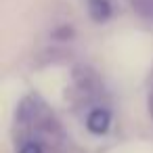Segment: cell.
I'll return each mask as SVG.
<instances>
[{
    "mask_svg": "<svg viewBox=\"0 0 153 153\" xmlns=\"http://www.w3.org/2000/svg\"><path fill=\"white\" fill-rule=\"evenodd\" d=\"M132 9L143 17H153V0H132Z\"/></svg>",
    "mask_w": 153,
    "mask_h": 153,
    "instance_id": "obj_3",
    "label": "cell"
},
{
    "mask_svg": "<svg viewBox=\"0 0 153 153\" xmlns=\"http://www.w3.org/2000/svg\"><path fill=\"white\" fill-rule=\"evenodd\" d=\"M19 153H42V147L36 140H27V143H23L19 147Z\"/></svg>",
    "mask_w": 153,
    "mask_h": 153,
    "instance_id": "obj_4",
    "label": "cell"
},
{
    "mask_svg": "<svg viewBox=\"0 0 153 153\" xmlns=\"http://www.w3.org/2000/svg\"><path fill=\"white\" fill-rule=\"evenodd\" d=\"M109 122H111L109 111H105V109H94V111L88 113L86 126H88L90 132H94V134H103V132L109 128Z\"/></svg>",
    "mask_w": 153,
    "mask_h": 153,
    "instance_id": "obj_1",
    "label": "cell"
},
{
    "mask_svg": "<svg viewBox=\"0 0 153 153\" xmlns=\"http://www.w3.org/2000/svg\"><path fill=\"white\" fill-rule=\"evenodd\" d=\"M88 11H90V17L94 21H105L111 15L109 0H88Z\"/></svg>",
    "mask_w": 153,
    "mask_h": 153,
    "instance_id": "obj_2",
    "label": "cell"
}]
</instances>
